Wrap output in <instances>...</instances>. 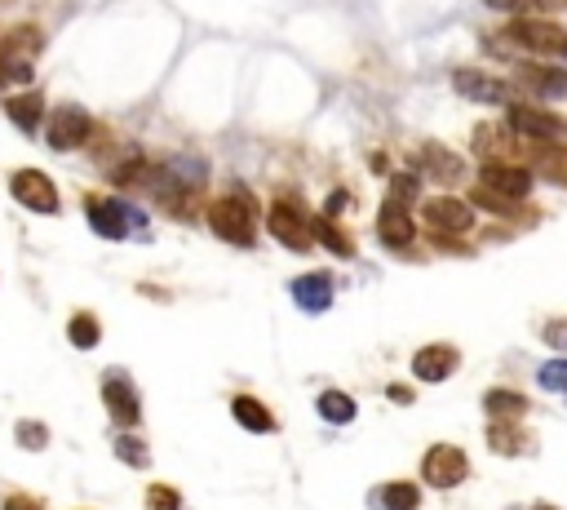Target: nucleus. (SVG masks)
I'll list each match as a JSON object with an SVG mask.
<instances>
[{"instance_id":"1","label":"nucleus","mask_w":567,"mask_h":510,"mask_svg":"<svg viewBox=\"0 0 567 510\" xmlns=\"http://www.w3.org/2000/svg\"><path fill=\"white\" fill-rule=\"evenodd\" d=\"M505 36L510 45L528 49V54H541L550 63H567V27L550 23V18H532V14H514L505 23Z\"/></svg>"},{"instance_id":"2","label":"nucleus","mask_w":567,"mask_h":510,"mask_svg":"<svg viewBox=\"0 0 567 510\" xmlns=\"http://www.w3.org/2000/svg\"><path fill=\"white\" fill-rule=\"evenodd\" d=\"M209 227H213V236H218V240L249 249L253 236H257L253 204H249V200H240V196H222V200H213V204H209Z\"/></svg>"},{"instance_id":"3","label":"nucleus","mask_w":567,"mask_h":510,"mask_svg":"<svg viewBox=\"0 0 567 510\" xmlns=\"http://www.w3.org/2000/svg\"><path fill=\"white\" fill-rule=\"evenodd\" d=\"M89 134H94V120H89L85 107H76V102H63V107H54V116L45 120V142L54 151H76L85 147Z\"/></svg>"},{"instance_id":"4","label":"nucleus","mask_w":567,"mask_h":510,"mask_svg":"<svg viewBox=\"0 0 567 510\" xmlns=\"http://www.w3.org/2000/svg\"><path fill=\"white\" fill-rule=\"evenodd\" d=\"M505 125H510V134L532 138V142H559L567 134V120L563 116L532 107V102H514V107L505 111Z\"/></svg>"},{"instance_id":"5","label":"nucleus","mask_w":567,"mask_h":510,"mask_svg":"<svg viewBox=\"0 0 567 510\" xmlns=\"http://www.w3.org/2000/svg\"><path fill=\"white\" fill-rule=\"evenodd\" d=\"M421 218H426L430 236H461V231L474 227V204L457 196H430L421 204Z\"/></svg>"},{"instance_id":"6","label":"nucleus","mask_w":567,"mask_h":510,"mask_svg":"<svg viewBox=\"0 0 567 510\" xmlns=\"http://www.w3.org/2000/svg\"><path fill=\"white\" fill-rule=\"evenodd\" d=\"M466 475H470V462L457 444H435L421 457V479L430 488H457V484H466Z\"/></svg>"},{"instance_id":"7","label":"nucleus","mask_w":567,"mask_h":510,"mask_svg":"<svg viewBox=\"0 0 567 510\" xmlns=\"http://www.w3.org/2000/svg\"><path fill=\"white\" fill-rule=\"evenodd\" d=\"M266 227H271V236L280 240L284 249H293V253H306V249H311V240H315L311 222L302 218V209H297L293 200L271 204V218H266Z\"/></svg>"},{"instance_id":"8","label":"nucleus","mask_w":567,"mask_h":510,"mask_svg":"<svg viewBox=\"0 0 567 510\" xmlns=\"http://www.w3.org/2000/svg\"><path fill=\"white\" fill-rule=\"evenodd\" d=\"M102 404H107L111 422H120V426L142 422V404H138V391L129 386V373H120V369L102 373Z\"/></svg>"},{"instance_id":"9","label":"nucleus","mask_w":567,"mask_h":510,"mask_svg":"<svg viewBox=\"0 0 567 510\" xmlns=\"http://www.w3.org/2000/svg\"><path fill=\"white\" fill-rule=\"evenodd\" d=\"M9 191H14V200L27 204L32 213H58V187L40 169H18L14 178H9Z\"/></svg>"},{"instance_id":"10","label":"nucleus","mask_w":567,"mask_h":510,"mask_svg":"<svg viewBox=\"0 0 567 510\" xmlns=\"http://www.w3.org/2000/svg\"><path fill=\"white\" fill-rule=\"evenodd\" d=\"M452 89H457L461 98H470V102H510V85H505L501 76H488V71H479V67H457L452 71Z\"/></svg>"},{"instance_id":"11","label":"nucleus","mask_w":567,"mask_h":510,"mask_svg":"<svg viewBox=\"0 0 567 510\" xmlns=\"http://www.w3.org/2000/svg\"><path fill=\"white\" fill-rule=\"evenodd\" d=\"M479 182L492 191H501V196H510V200H523L532 191V173L523 165H510V160H497V156L479 165Z\"/></svg>"},{"instance_id":"12","label":"nucleus","mask_w":567,"mask_h":510,"mask_svg":"<svg viewBox=\"0 0 567 510\" xmlns=\"http://www.w3.org/2000/svg\"><path fill=\"white\" fill-rule=\"evenodd\" d=\"M514 85L532 89L536 98H567V67L563 63H523V67H514Z\"/></svg>"},{"instance_id":"13","label":"nucleus","mask_w":567,"mask_h":510,"mask_svg":"<svg viewBox=\"0 0 567 510\" xmlns=\"http://www.w3.org/2000/svg\"><path fill=\"white\" fill-rule=\"evenodd\" d=\"M457 364H461V355H457V346H421L417 355H412V373H417V382H448L452 373H457Z\"/></svg>"},{"instance_id":"14","label":"nucleus","mask_w":567,"mask_h":510,"mask_svg":"<svg viewBox=\"0 0 567 510\" xmlns=\"http://www.w3.org/2000/svg\"><path fill=\"white\" fill-rule=\"evenodd\" d=\"M85 218H89V227H94L102 240H125V231H129L125 204H116L107 196H85Z\"/></svg>"},{"instance_id":"15","label":"nucleus","mask_w":567,"mask_h":510,"mask_svg":"<svg viewBox=\"0 0 567 510\" xmlns=\"http://www.w3.org/2000/svg\"><path fill=\"white\" fill-rule=\"evenodd\" d=\"M377 236L390 244V249H408L412 240H417V227H412V218H408V209L404 204H381V213H377Z\"/></svg>"},{"instance_id":"16","label":"nucleus","mask_w":567,"mask_h":510,"mask_svg":"<svg viewBox=\"0 0 567 510\" xmlns=\"http://www.w3.org/2000/svg\"><path fill=\"white\" fill-rule=\"evenodd\" d=\"M293 298H297L302 311H311V315L328 311V306H333V280H328L324 271L302 275V280H293Z\"/></svg>"},{"instance_id":"17","label":"nucleus","mask_w":567,"mask_h":510,"mask_svg":"<svg viewBox=\"0 0 567 510\" xmlns=\"http://www.w3.org/2000/svg\"><path fill=\"white\" fill-rule=\"evenodd\" d=\"M368 502H373L377 510H417L421 506V488L408 484V479H390V484H381Z\"/></svg>"},{"instance_id":"18","label":"nucleus","mask_w":567,"mask_h":510,"mask_svg":"<svg viewBox=\"0 0 567 510\" xmlns=\"http://www.w3.org/2000/svg\"><path fill=\"white\" fill-rule=\"evenodd\" d=\"M231 413L240 417L244 431H257V435H271L275 426H280L271 408H266L262 400H253V395H235V400H231Z\"/></svg>"},{"instance_id":"19","label":"nucleus","mask_w":567,"mask_h":510,"mask_svg":"<svg viewBox=\"0 0 567 510\" xmlns=\"http://www.w3.org/2000/svg\"><path fill=\"white\" fill-rule=\"evenodd\" d=\"M483 413H488L492 422H519V417L528 413V395L505 391V386H497V391L483 395Z\"/></svg>"},{"instance_id":"20","label":"nucleus","mask_w":567,"mask_h":510,"mask_svg":"<svg viewBox=\"0 0 567 510\" xmlns=\"http://www.w3.org/2000/svg\"><path fill=\"white\" fill-rule=\"evenodd\" d=\"M5 111H9V120H14V125L23 129V134H36L40 120H45V98H40L36 89H27V94L9 98V102H5Z\"/></svg>"},{"instance_id":"21","label":"nucleus","mask_w":567,"mask_h":510,"mask_svg":"<svg viewBox=\"0 0 567 510\" xmlns=\"http://www.w3.org/2000/svg\"><path fill=\"white\" fill-rule=\"evenodd\" d=\"M532 444L536 440L519 431V422H492L488 426V448L492 453H501V457H514V453H523V448H532Z\"/></svg>"},{"instance_id":"22","label":"nucleus","mask_w":567,"mask_h":510,"mask_svg":"<svg viewBox=\"0 0 567 510\" xmlns=\"http://www.w3.org/2000/svg\"><path fill=\"white\" fill-rule=\"evenodd\" d=\"M421 160H426V173H430L435 182H457V178H461V156H452V151L435 147V142L421 151Z\"/></svg>"},{"instance_id":"23","label":"nucleus","mask_w":567,"mask_h":510,"mask_svg":"<svg viewBox=\"0 0 567 510\" xmlns=\"http://www.w3.org/2000/svg\"><path fill=\"white\" fill-rule=\"evenodd\" d=\"M311 231H315V240H324L328 253H337V258H355V244H350V236H346L342 227H337L333 218H315Z\"/></svg>"},{"instance_id":"24","label":"nucleus","mask_w":567,"mask_h":510,"mask_svg":"<svg viewBox=\"0 0 567 510\" xmlns=\"http://www.w3.org/2000/svg\"><path fill=\"white\" fill-rule=\"evenodd\" d=\"M319 417L333 426H350L355 422V400H350L346 391H324L319 395Z\"/></svg>"},{"instance_id":"25","label":"nucleus","mask_w":567,"mask_h":510,"mask_svg":"<svg viewBox=\"0 0 567 510\" xmlns=\"http://www.w3.org/2000/svg\"><path fill=\"white\" fill-rule=\"evenodd\" d=\"M67 338H71V346H80V351H89V346H98V338H102V324H98L89 311H80V315H71V324H67Z\"/></svg>"},{"instance_id":"26","label":"nucleus","mask_w":567,"mask_h":510,"mask_svg":"<svg viewBox=\"0 0 567 510\" xmlns=\"http://www.w3.org/2000/svg\"><path fill=\"white\" fill-rule=\"evenodd\" d=\"M116 457H120V462H129V466H138V471H147V466H151L147 444L133 440V435H120V440H116Z\"/></svg>"},{"instance_id":"27","label":"nucleus","mask_w":567,"mask_h":510,"mask_svg":"<svg viewBox=\"0 0 567 510\" xmlns=\"http://www.w3.org/2000/svg\"><path fill=\"white\" fill-rule=\"evenodd\" d=\"M386 200L390 204H408L417 200V173H395V178H390V191H386Z\"/></svg>"},{"instance_id":"28","label":"nucleus","mask_w":567,"mask_h":510,"mask_svg":"<svg viewBox=\"0 0 567 510\" xmlns=\"http://www.w3.org/2000/svg\"><path fill=\"white\" fill-rule=\"evenodd\" d=\"M536 382H541L545 391H554V395H567V360H550V364H541Z\"/></svg>"},{"instance_id":"29","label":"nucleus","mask_w":567,"mask_h":510,"mask_svg":"<svg viewBox=\"0 0 567 510\" xmlns=\"http://www.w3.org/2000/svg\"><path fill=\"white\" fill-rule=\"evenodd\" d=\"M541 173L550 182H559V187H567V147H550L541 156Z\"/></svg>"},{"instance_id":"30","label":"nucleus","mask_w":567,"mask_h":510,"mask_svg":"<svg viewBox=\"0 0 567 510\" xmlns=\"http://www.w3.org/2000/svg\"><path fill=\"white\" fill-rule=\"evenodd\" d=\"M474 204H483L488 213H501V218H505V213H514V200L501 196V191H492V187H483V182L474 187Z\"/></svg>"},{"instance_id":"31","label":"nucleus","mask_w":567,"mask_h":510,"mask_svg":"<svg viewBox=\"0 0 567 510\" xmlns=\"http://www.w3.org/2000/svg\"><path fill=\"white\" fill-rule=\"evenodd\" d=\"M147 510H182L178 488H169V484H151V488H147Z\"/></svg>"},{"instance_id":"32","label":"nucleus","mask_w":567,"mask_h":510,"mask_svg":"<svg viewBox=\"0 0 567 510\" xmlns=\"http://www.w3.org/2000/svg\"><path fill=\"white\" fill-rule=\"evenodd\" d=\"M18 444H23L27 453H40V448L49 444V431L40 422H18Z\"/></svg>"},{"instance_id":"33","label":"nucleus","mask_w":567,"mask_h":510,"mask_svg":"<svg viewBox=\"0 0 567 510\" xmlns=\"http://www.w3.org/2000/svg\"><path fill=\"white\" fill-rule=\"evenodd\" d=\"M492 9H505V14H528V9H545L554 0H488Z\"/></svg>"},{"instance_id":"34","label":"nucleus","mask_w":567,"mask_h":510,"mask_svg":"<svg viewBox=\"0 0 567 510\" xmlns=\"http://www.w3.org/2000/svg\"><path fill=\"white\" fill-rule=\"evenodd\" d=\"M541 333H545V342L550 346H567V320H550Z\"/></svg>"},{"instance_id":"35","label":"nucleus","mask_w":567,"mask_h":510,"mask_svg":"<svg viewBox=\"0 0 567 510\" xmlns=\"http://www.w3.org/2000/svg\"><path fill=\"white\" fill-rule=\"evenodd\" d=\"M5 510H45L36 502V497H27V493H18V497H5Z\"/></svg>"},{"instance_id":"36","label":"nucleus","mask_w":567,"mask_h":510,"mask_svg":"<svg viewBox=\"0 0 567 510\" xmlns=\"http://www.w3.org/2000/svg\"><path fill=\"white\" fill-rule=\"evenodd\" d=\"M346 204H350V196H346V191H333V196H328V218H333V213H342Z\"/></svg>"},{"instance_id":"37","label":"nucleus","mask_w":567,"mask_h":510,"mask_svg":"<svg viewBox=\"0 0 567 510\" xmlns=\"http://www.w3.org/2000/svg\"><path fill=\"white\" fill-rule=\"evenodd\" d=\"M5 67H9V36H0V85H5Z\"/></svg>"},{"instance_id":"38","label":"nucleus","mask_w":567,"mask_h":510,"mask_svg":"<svg viewBox=\"0 0 567 510\" xmlns=\"http://www.w3.org/2000/svg\"><path fill=\"white\" fill-rule=\"evenodd\" d=\"M390 400H395V404H412V391H408V386H390Z\"/></svg>"},{"instance_id":"39","label":"nucleus","mask_w":567,"mask_h":510,"mask_svg":"<svg viewBox=\"0 0 567 510\" xmlns=\"http://www.w3.org/2000/svg\"><path fill=\"white\" fill-rule=\"evenodd\" d=\"M532 510H559V506H532Z\"/></svg>"}]
</instances>
